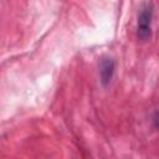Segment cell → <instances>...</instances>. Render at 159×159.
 Segmentation results:
<instances>
[{
    "mask_svg": "<svg viewBox=\"0 0 159 159\" xmlns=\"http://www.w3.org/2000/svg\"><path fill=\"white\" fill-rule=\"evenodd\" d=\"M152 19H153V4L143 2L138 12V37L147 41L152 36Z\"/></svg>",
    "mask_w": 159,
    "mask_h": 159,
    "instance_id": "cell-1",
    "label": "cell"
},
{
    "mask_svg": "<svg viewBox=\"0 0 159 159\" xmlns=\"http://www.w3.org/2000/svg\"><path fill=\"white\" fill-rule=\"evenodd\" d=\"M113 72H114V62L111 57H102L101 62H99V77H101V82L103 86H107L112 77H113Z\"/></svg>",
    "mask_w": 159,
    "mask_h": 159,
    "instance_id": "cell-2",
    "label": "cell"
},
{
    "mask_svg": "<svg viewBox=\"0 0 159 159\" xmlns=\"http://www.w3.org/2000/svg\"><path fill=\"white\" fill-rule=\"evenodd\" d=\"M158 116H159V113H158Z\"/></svg>",
    "mask_w": 159,
    "mask_h": 159,
    "instance_id": "cell-3",
    "label": "cell"
}]
</instances>
